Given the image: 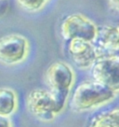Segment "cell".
<instances>
[{
	"label": "cell",
	"mask_w": 119,
	"mask_h": 127,
	"mask_svg": "<svg viewBox=\"0 0 119 127\" xmlns=\"http://www.w3.org/2000/svg\"><path fill=\"white\" fill-rule=\"evenodd\" d=\"M117 93L96 80H85L73 93L71 106L76 111H87L112 102Z\"/></svg>",
	"instance_id": "obj_1"
},
{
	"label": "cell",
	"mask_w": 119,
	"mask_h": 127,
	"mask_svg": "<svg viewBox=\"0 0 119 127\" xmlns=\"http://www.w3.org/2000/svg\"><path fill=\"white\" fill-rule=\"evenodd\" d=\"M46 83L51 93L60 114L64 109L75 83V73L72 67L64 62H55L48 67L45 74Z\"/></svg>",
	"instance_id": "obj_2"
},
{
	"label": "cell",
	"mask_w": 119,
	"mask_h": 127,
	"mask_svg": "<svg viewBox=\"0 0 119 127\" xmlns=\"http://www.w3.org/2000/svg\"><path fill=\"white\" fill-rule=\"evenodd\" d=\"M98 26L87 16L73 13L66 16L60 24V34L65 40L82 39L93 42Z\"/></svg>",
	"instance_id": "obj_3"
},
{
	"label": "cell",
	"mask_w": 119,
	"mask_h": 127,
	"mask_svg": "<svg viewBox=\"0 0 119 127\" xmlns=\"http://www.w3.org/2000/svg\"><path fill=\"white\" fill-rule=\"evenodd\" d=\"M27 108L33 116L44 123H49L58 115L55 99L51 93L36 88L29 93L26 100Z\"/></svg>",
	"instance_id": "obj_4"
},
{
	"label": "cell",
	"mask_w": 119,
	"mask_h": 127,
	"mask_svg": "<svg viewBox=\"0 0 119 127\" xmlns=\"http://www.w3.org/2000/svg\"><path fill=\"white\" fill-rule=\"evenodd\" d=\"M29 42L19 34H9L0 37V63L7 65L18 64L26 59Z\"/></svg>",
	"instance_id": "obj_5"
},
{
	"label": "cell",
	"mask_w": 119,
	"mask_h": 127,
	"mask_svg": "<svg viewBox=\"0 0 119 127\" xmlns=\"http://www.w3.org/2000/svg\"><path fill=\"white\" fill-rule=\"evenodd\" d=\"M93 79L109 87L118 94L119 91V57L118 55L99 58L92 64Z\"/></svg>",
	"instance_id": "obj_6"
},
{
	"label": "cell",
	"mask_w": 119,
	"mask_h": 127,
	"mask_svg": "<svg viewBox=\"0 0 119 127\" xmlns=\"http://www.w3.org/2000/svg\"><path fill=\"white\" fill-rule=\"evenodd\" d=\"M97 59L118 55L119 29L117 25L105 24L98 27L97 35L92 42Z\"/></svg>",
	"instance_id": "obj_7"
},
{
	"label": "cell",
	"mask_w": 119,
	"mask_h": 127,
	"mask_svg": "<svg viewBox=\"0 0 119 127\" xmlns=\"http://www.w3.org/2000/svg\"><path fill=\"white\" fill-rule=\"evenodd\" d=\"M68 53L72 61L82 70L88 69L97 60L92 42L82 39H72L68 43Z\"/></svg>",
	"instance_id": "obj_8"
},
{
	"label": "cell",
	"mask_w": 119,
	"mask_h": 127,
	"mask_svg": "<svg viewBox=\"0 0 119 127\" xmlns=\"http://www.w3.org/2000/svg\"><path fill=\"white\" fill-rule=\"evenodd\" d=\"M16 93L9 88H0V116L8 117L17 109Z\"/></svg>",
	"instance_id": "obj_9"
},
{
	"label": "cell",
	"mask_w": 119,
	"mask_h": 127,
	"mask_svg": "<svg viewBox=\"0 0 119 127\" xmlns=\"http://www.w3.org/2000/svg\"><path fill=\"white\" fill-rule=\"evenodd\" d=\"M88 127H119V111L114 109L103 111L91 119Z\"/></svg>",
	"instance_id": "obj_10"
},
{
	"label": "cell",
	"mask_w": 119,
	"mask_h": 127,
	"mask_svg": "<svg viewBox=\"0 0 119 127\" xmlns=\"http://www.w3.org/2000/svg\"><path fill=\"white\" fill-rule=\"evenodd\" d=\"M20 8L28 12L41 10L49 0H16Z\"/></svg>",
	"instance_id": "obj_11"
},
{
	"label": "cell",
	"mask_w": 119,
	"mask_h": 127,
	"mask_svg": "<svg viewBox=\"0 0 119 127\" xmlns=\"http://www.w3.org/2000/svg\"><path fill=\"white\" fill-rule=\"evenodd\" d=\"M0 127H13V124L8 117L0 116Z\"/></svg>",
	"instance_id": "obj_12"
},
{
	"label": "cell",
	"mask_w": 119,
	"mask_h": 127,
	"mask_svg": "<svg viewBox=\"0 0 119 127\" xmlns=\"http://www.w3.org/2000/svg\"><path fill=\"white\" fill-rule=\"evenodd\" d=\"M109 6L111 9L115 10V11H118V7H119V2L118 0H109Z\"/></svg>",
	"instance_id": "obj_13"
}]
</instances>
